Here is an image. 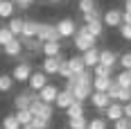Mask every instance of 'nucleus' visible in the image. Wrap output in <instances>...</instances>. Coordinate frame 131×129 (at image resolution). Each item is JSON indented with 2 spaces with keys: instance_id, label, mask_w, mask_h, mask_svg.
Masks as SVG:
<instances>
[{
  "instance_id": "nucleus-37",
  "label": "nucleus",
  "mask_w": 131,
  "mask_h": 129,
  "mask_svg": "<svg viewBox=\"0 0 131 129\" xmlns=\"http://www.w3.org/2000/svg\"><path fill=\"white\" fill-rule=\"evenodd\" d=\"M81 18H84V25H86V23H91V21H102L104 16L100 14V9H95V12H91V14H84Z\"/></svg>"
},
{
  "instance_id": "nucleus-25",
  "label": "nucleus",
  "mask_w": 131,
  "mask_h": 129,
  "mask_svg": "<svg viewBox=\"0 0 131 129\" xmlns=\"http://www.w3.org/2000/svg\"><path fill=\"white\" fill-rule=\"evenodd\" d=\"M113 79H115V84H118L120 88H131V75H129V70H122V73H118Z\"/></svg>"
},
{
  "instance_id": "nucleus-14",
  "label": "nucleus",
  "mask_w": 131,
  "mask_h": 129,
  "mask_svg": "<svg viewBox=\"0 0 131 129\" xmlns=\"http://www.w3.org/2000/svg\"><path fill=\"white\" fill-rule=\"evenodd\" d=\"M39 27H41V23H36V21H25L20 39H36L39 36Z\"/></svg>"
},
{
  "instance_id": "nucleus-15",
  "label": "nucleus",
  "mask_w": 131,
  "mask_h": 129,
  "mask_svg": "<svg viewBox=\"0 0 131 129\" xmlns=\"http://www.w3.org/2000/svg\"><path fill=\"white\" fill-rule=\"evenodd\" d=\"M100 64L106 66V68H113L115 64H120V57L113 50H102V54H100Z\"/></svg>"
},
{
  "instance_id": "nucleus-9",
  "label": "nucleus",
  "mask_w": 131,
  "mask_h": 129,
  "mask_svg": "<svg viewBox=\"0 0 131 129\" xmlns=\"http://www.w3.org/2000/svg\"><path fill=\"white\" fill-rule=\"evenodd\" d=\"M57 106H59V109H63V111H68V109H70V106H72V104H75V95H72V91H59V97H57Z\"/></svg>"
},
{
  "instance_id": "nucleus-8",
  "label": "nucleus",
  "mask_w": 131,
  "mask_h": 129,
  "mask_svg": "<svg viewBox=\"0 0 131 129\" xmlns=\"http://www.w3.org/2000/svg\"><path fill=\"white\" fill-rule=\"evenodd\" d=\"M27 84H29V91H34V93H41V91L48 86V75H45L43 70H41V73H34V75L29 77V82H27Z\"/></svg>"
},
{
  "instance_id": "nucleus-43",
  "label": "nucleus",
  "mask_w": 131,
  "mask_h": 129,
  "mask_svg": "<svg viewBox=\"0 0 131 129\" xmlns=\"http://www.w3.org/2000/svg\"><path fill=\"white\" fill-rule=\"evenodd\" d=\"M118 93H120V86L115 84V79H113V86L108 88V97H111V100L115 102V100H118Z\"/></svg>"
},
{
  "instance_id": "nucleus-19",
  "label": "nucleus",
  "mask_w": 131,
  "mask_h": 129,
  "mask_svg": "<svg viewBox=\"0 0 131 129\" xmlns=\"http://www.w3.org/2000/svg\"><path fill=\"white\" fill-rule=\"evenodd\" d=\"M72 95H75L77 102H86V100H91V95H93V86H75Z\"/></svg>"
},
{
  "instance_id": "nucleus-31",
  "label": "nucleus",
  "mask_w": 131,
  "mask_h": 129,
  "mask_svg": "<svg viewBox=\"0 0 131 129\" xmlns=\"http://www.w3.org/2000/svg\"><path fill=\"white\" fill-rule=\"evenodd\" d=\"M66 113H68V118H81L84 116V102H77V100H75V104H72Z\"/></svg>"
},
{
  "instance_id": "nucleus-22",
  "label": "nucleus",
  "mask_w": 131,
  "mask_h": 129,
  "mask_svg": "<svg viewBox=\"0 0 131 129\" xmlns=\"http://www.w3.org/2000/svg\"><path fill=\"white\" fill-rule=\"evenodd\" d=\"M14 9H16V2H14V0H5V2H0V18H12V16H14Z\"/></svg>"
},
{
  "instance_id": "nucleus-24",
  "label": "nucleus",
  "mask_w": 131,
  "mask_h": 129,
  "mask_svg": "<svg viewBox=\"0 0 131 129\" xmlns=\"http://www.w3.org/2000/svg\"><path fill=\"white\" fill-rule=\"evenodd\" d=\"M23 41V45H25V50H29V52H43V41H39V39H20Z\"/></svg>"
},
{
  "instance_id": "nucleus-5",
  "label": "nucleus",
  "mask_w": 131,
  "mask_h": 129,
  "mask_svg": "<svg viewBox=\"0 0 131 129\" xmlns=\"http://www.w3.org/2000/svg\"><path fill=\"white\" fill-rule=\"evenodd\" d=\"M57 29H59L61 39H72V36L77 34V23H75L72 18H61V21L57 23Z\"/></svg>"
},
{
  "instance_id": "nucleus-2",
  "label": "nucleus",
  "mask_w": 131,
  "mask_h": 129,
  "mask_svg": "<svg viewBox=\"0 0 131 129\" xmlns=\"http://www.w3.org/2000/svg\"><path fill=\"white\" fill-rule=\"evenodd\" d=\"M32 75H34V70H32V64H29L27 59H23L20 64H16V66H14V70H12L14 82H29Z\"/></svg>"
},
{
  "instance_id": "nucleus-3",
  "label": "nucleus",
  "mask_w": 131,
  "mask_h": 129,
  "mask_svg": "<svg viewBox=\"0 0 131 129\" xmlns=\"http://www.w3.org/2000/svg\"><path fill=\"white\" fill-rule=\"evenodd\" d=\"M36 39L43 41V43H48V41H61V34H59L57 25H52V23H41Z\"/></svg>"
},
{
  "instance_id": "nucleus-7",
  "label": "nucleus",
  "mask_w": 131,
  "mask_h": 129,
  "mask_svg": "<svg viewBox=\"0 0 131 129\" xmlns=\"http://www.w3.org/2000/svg\"><path fill=\"white\" fill-rule=\"evenodd\" d=\"M36 95H39V93H34V91H23V93H18V95L14 97V104H16V109H18V111H23V109H29Z\"/></svg>"
},
{
  "instance_id": "nucleus-39",
  "label": "nucleus",
  "mask_w": 131,
  "mask_h": 129,
  "mask_svg": "<svg viewBox=\"0 0 131 129\" xmlns=\"http://www.w3.org/2000/svg\"><path fill=\"white\" fill-rule=\"evenodd\" d=\"M59 75H61L63 79H70V77H72V70H70V64H68V59L61 64V70H59Z\"/></svg>"
},
{
  "instance_id": "nucleus-18",
  "label": "nucleus",
  "mask_w": 131,
  "mask_h": 129,
  "mask_svg": "<svg viewBox=\"0 0 131 129\" xmlns=\"http://www.w3.org/2000/svg\"><path fill=\"white\" fill-rule=\"evenodd\" d=\"M23 48H25V45H23V41H20V39H14L9 45H5V48H2V52H5L7 57H18V54L23 52Z\"/></svg>"
},
{
  "instance_id": "nucleus-41",
  "label": "nucleus",
  "mask_w": 131,
  "mask_h": 129,
  "mask_svg": "<svg viewBox=\"0 0 131 129\" xmlns=\"http://www.w3.org/2000/svg\"><path fill=\"white\" fill-rule=\"evenodd\" d=\"M48 120H43V118H39V116H34V120H32V127L34 129H48Z\"/></svg>"
},
{
  "instance_id": "nucleus-29",
  "label": "nucleus",
  "mask_w": 131,
  "mask_h": 129,
  "mask_svg": "<svg viewBox=\"0 0 131 129\" xmlns=\"http://www.w3.org/2000/svg\"><path fill=\"white\" fill-rule=\"evenodd\" d=\"M2 129H23V127H20V122H18V118H16V113L2 118Z\"/></svg>"
},
{
  "instance_id": "nucleus-26",
  "label": "nucleus",
  "mask_w": 131,
  "mask_h": 129,
  "mask_svg": "<svg viewBox=\"0 0 131 129\" xmlns=\"http://www.w3.org/2000/svg\"><path fill=\"white\" fill-rule=\"evenodd\" d=\"M77 77V86H93V79H95V75H93L91 70L86 68L81 75H75Z\"/></svg>"
},
{
  "instance_id": "nucleus-30",
  "label": "nucleus",
  "mask_w": 131,
  "mask_h": 129,
  "mask_svg": "<svg viewBox=\"0 0 131 129\" xmlns=\"http://www.w3.org/2000/svg\"><path fill=\"white\" fill-rule=\"evenodd\" d=\"M14 88V77L12 75H0V93H9Z\"/></svg>"
},
{
  "instance_id": "nucleus-46",
  "label": "nucleus",
  "mask_w": 131,
  "mask_h": 129,
  "mask_svg": "<svg viewBox=\"0 0 131 129\" xmlns=\"http://www.w3.org/2000/svg\"><path fill=\"white\" fill-rule=\"evenodd\" d=\"M124 116L131 120V102H129V104H124Z\"/></svg>"
},
{
  "instance_id": "nucleus-11",
  "label": "nucleus",
  "mask_w": 131,
  "mask_h": 129,
  "mask_svg": "<svg viewBox=\"0 0 131 129\" xmlns=\"http://www.w3.org/2000/svg\"><path fill=\"white\" fill-rule=\"evenodd\" d=\"M102 21H104V25H108V27H122V12H120V9H108Z\"/></svg>"
},
{
  "instance_id": "nucleus-12",
  "label": "nucleus",
  "mask_w": 131,
  "mask_h": 129,
  "mask_svg": "<svg viewBox=\"0 0 131 129\" xmlns=\"http://www.w3.org/2000/svg\"><path fill=\"white\" fill-rule=\"evenodd\" d=\"M39 97H41L45 104H52V102H57V97H59V88H57L54 84H48V86L39 93Z\"/></svg>"
},
{
  "instance_id": "nucleus-17",
  "label": "nucleus",
  "mask_w": 131,
  "mask_h": 129,
  "mask_svg": "<svg viewBox=\"0 0 131 129\" xmlns=\"http://www.w3.org/2000/svg\"><path fill=\"white\" fill-rule=\"evenodd\" d=\"M100 54H102V50H97V48L84 52L81 57H84V61H86V68H95V66L100 64Z\"/></svg>"
},
{
  "instance_id": "nucleus-45",
  "label": "nucleus",
  "mask_w": 131,
  "mask_h": 129,
  "mask_svg": "<svg viewBox=\"0 0 131 129\" xmlns=\"http://www.w3.org/2000/svg\"><path fill=\"white\" fill-rule=\"evenodd\" d=\"M122 25H131V14L129 12H122Z\"/></svg>"
},
{
  "instance_id": "nucleus-38",
  "label": "nucleus",
  "mask_w": 131,
  "mask_h": 129,
  "mask_svg": "<svg viewBox=\"0 0 131 129\" xmlns=\"http://www.w3.org/2000/svg\"><path fill=\"white\" fill-rule=\"evenodd\" d=\"M120 66H122V70H131V52L120 54Z\"/></svg>"
},
{
  "instance_id": "nucleus-4",
  "label": "nucleus",
  "mask_w": 131,
  "mask_h": 129,
  "mask_svg": "<svg viewBox=\"0 0 131 129\" xmlns=\"http://www.w3.org/2000/svg\"><path fill=\"white\" fill-rule=\"evenodd\" d=\"M63 61H66L63 54H59V57H45V59H43V73H45V75H59Z\"/></svg>"
},
{
  "instance_id": "nucleus-34",
  "label": "nucleus",
  "mask_w": 131,
  "mask_h": 129,
  "mask_svg": "<svg viewBox=\"0 0 131 129\" xmlns=\"http://www.w3.org/2000/svg\"><path fill=\"white\" fill-rule=\"evenodd\" d=\"M93 75H95V77H111V75H113V68H106V66L97 64L93 68Z\"/></svg>"
},
{
  "instance_id": "nucleus-27",
  "label": "nucleus",
  "mask_w": 131,
  "mask_h": 129,
  "mask_svg": "<svg viewBox=\"0 0 131 129\" xmlns=\"http://www.w3.org/2000/svg\"><path fill=\"white\" fill-rule=\"evenodd\" d=\"M16 118H18L20 127H25V125H32V120H34V113H32L29 109H23V111H16Z\"/></svg>"
},
{
  "instance_id": "nucleus-44",
  "label": "nucleus",
  "mask_w": 131,
  "mask_h": 129,
  "mask_svg": "<svg viewBox=\"0 0 131 129\" xmlns=\"http://www.w3.org/2000/svg\"><path fill=\"white\" fill-rule=\"evenodd\" d=\"M14 2H16V7H18V9H29L34 0H14Z\"/></svg>"
},
{
  "instance_id": "nucleus-47",
  "label": "nucleus",
  "mask_w": 131,
  "mask_h": 129,
  "mask_svg": "<svg viewBox=\"0 0 131 129\" xmlns=\"http://www.w3.org/2000/svg\"><path fill=\"white\" fill-rule=\"evenodd\" d=\"M124 12L131 14V0H124Z\"/></svg>"
},
{
  "instance_id": "nucleus-13",
  "label": "nucleus",
  "mask_w": 131,
  "mask_h": 129,
  "mask_svg": "<svg viewBox=\"0 0 131 129\" xmlns=\"http://www.w3.org/2000/svg\"><path fill=\"white\" fill-rule=\"evenodd\" d=\"M68 64H70L72 75H81V73L86 70V61H84L81 54H72V57H68Z\"/></svg>"
},
{
  "instance_id": "nucleus-32",
  "label": "nucleus",
  "mask_w": 131,
  "mask_h": 129,
  "mask_svg": "<svg viewBox=\"0 0 131 129\" xmlns=\"http://www.w3.org/2000/svg\"><path fill=\"white\" fill-rule=\"evenodd\" d=\"M14 39H16V36L12 34V29H9V27H0V45H2V48H5V45H9Z\"/></svg>"
},
{
  "instance_id": "nucleus-16",
  "label": "nucleus",
  "mask_w": 131,
  "mask_h": 129,
  "mask_svg": "<svg viewBox=\"0 0 131 129\" xmlns=\"http://www.w3.org/2000/svg\"><path fill=\"white\" fill-rule=\"evenodd\" d=\"M111 86H113V77H95L93 79V91H97V93H108Z\"/></svg>"
},
{
  "instance_id": "nucleus-42",
  "label": "nucleus",
  "mask_w": 131,
  "mask_h": 129,
  "mask_svg": "<svg viewBox=\"0 0 131 129\" xmlns=\"http://www.w3.org/2000/svg\"><path fill=\"white\" fill-rule=\"evenodd\" d=\"M120 36L124 41H131V25H122L120 27Z\"/></svg>"
},
{
  "instance_id": "nucleus-48",
  "label": "nucleus",
  "mask_w": 131,
  "mask_h": 129,
  "mask_svg": "<svg viewBox=\"0 0 131 129\" xmlns=\"http://www.w3.org/2000/svg\"><path fill=\"white\" fill-rule=\"evenodd\" d=\"M23 129H34V127H32V125H25V127H23Z\"/></svg>"
},
{
  "instance_id": "nucleus-6",
  "label": "nucleus",
  "mask_w": 131,
  "mask_h": 129,
  "mask_svg": "<svg viewBox=\"0 0 131 129\" xmlns=\"http://www.w3.org/2000/svg\"><path fill=\"white\" fill-rule=\"evenodd\" d=\"M91 104L97 109V111H100V113H104V109H108V106L113 104V100L108 97V93H97V91H93Z\"/></svg>"
},
{
  "instance_id": "nucleus-10",
  "label": "nucleus",
  "mask_w": 131,
  "mask_h": 129,
  "mask_svg": "<svg viewBox=\"0 0 131 129\" xmlns=\"http://www.w3.org/2000/svg\"><path fill=\"white\" fill-rule=\"evenodd\" d=\"M104 116L111 120V122H118L120 118H124V104L120 102H113L108 109H104Z\"/></svg>"
},
{
  "instance_id": "nucleus-20",
  "label": "nucleus",
  "mask_w": 131,
  "mask_h": 129,
  "mask_svg": "<svg viewBox=\"0 0 131 129\" xmlns=\"http://www.w3.org/2000/svg\"><path fill=\"white\" fill-rule=\"evenodd\" d=\"M43 54H45V57H59V54H61V43H59V41H48V43L43 45Z\"/></svg>"
},
{
  "instance_id": "nucleus-49",
  "label": "nucleus",
  "mask_w": 131,
  "mask_h": 129,
  "mask_svg": "<svg viewBox=\"0 0 131 129\" xmlns=\"http://www.w3.org/2000/svg\"><path fill=\"white\" fill-rule=\"evenodd\" d=\"M50 2H61V0H50Z\"/></svg>"
},
{
  "instance_id": "nucleus-40",
  "label": "nucleus",
  "mask_w": 131,
  "mask_h": 129,
  "mask_svg": "<svg viewBox=\"0 0 131 129\" xmlns=\"http://www.w3.org/2000/svg\"><path fill=\"white\" fill-rule=\"evenodd\" d=\"M113 129H131V120H129L127 116L120 118L118 122H113Z\"/></svg>"
},
{
  "instance_id": "nucleus-23",
  "label": "nucleus",
  "mask_w": 131,
  "mask_h": 129,
  "mask_svg": "<svg viewBox=\"0 0 131 129\" xmlns=\"http://www.w3.org/2000/svg\"><path fill=\"white\" fill-rule=\"evenodd\" d=\"M86 29L91 32L95 39H100L102 32H104V21H91V23H86Z\"/></svg>"
},
{
  "instance_id": "nucleus-28",
  "label": "nucleus",
  "mask_w": 131,
  "mask_h": 129,
  "mask_svg": "<svg viewBox=\"0 0 131 129\" xmlns=\"http://www.w3.org/2000/svg\"><path fill=\"white\" fill-rule=\"evenodd\" d=\"M68 129H88V120H86V116H81V118H68Z\"/></svg>"
},
{
  "instance_id": "nucleus-50",
  "label": "nucleus",
  "mask_w": 131,
  "mask_h": 129,
  "mask_svg": "<svg viewBox=\"0 0 131 129\" xmlns=\"http://www.w3.org/2000/svg\"><path fill=\"white\" fill-rule=\"evenodd\" d=\"M129 75H131V70H129Z\"/></svg>"
},
{
  "instance_id": "nucleus-21",
  "label": "nucleus",
  "mask_w": 131,
  "mask_h": 129,
  "mask_svg": "<svg viewBox=\"0 0 131 129\" xmlns=\"http://www.w3.org/2000/svg\"><path fill=\"white\" fill-rule=\"evenodd\" d=\"M9 29H12V34L16 39H20V34H23V27H25V21L23 18H9Z\"/></svg>"
},
{
  "instance_id": "nucleus-33",
  "label": "nucleus",
  "mask_w": 131,
  "mask_h": 129,
  "mask_svg": "<svg viewBox=\"0 0 131 129\" xmlns=\"http://www.w3.org/2000/svg\"><path fill=\"white\" fill-rule=\"evenodd\" d=\"M95 9H97V2L95 0H79V12H81V16L95 12Z\"/></svg>"
},
{
  "instance_id": "nucleus-1",
  "label": "nucleus",
  "mask_w": 131,
  "mask_h": 129,
  "mask_svg": "<svg viewBox=\"0 0 131 129\" xmlns=\"http://www.w3.org/2000/svg\"><path fill=\"white\" fill-rule=\"evenodd\" d=\"M95 41H97V39L93 36L88 29H86V25L79 27L77 34L72 36V43H75V48H77L79 52H88V50H93V48H95Z\"/></svg>"
},
{
  "instance_id": "nucleus-35",
  "label": "nucleus",
  "mask_w": 131,
  "mask_h": 129,
  "mask_svg": "<svg viewBox=\"0 0 131 129\" xmlns=\"http://www.w3.org/2000/svg\"><path fill=\"white\" fill-rule=\"evenodd\" d=\"M108 125H106V118L104 116H97V118H93L91 122H88V129H106Z\"/></svg>"
},
{
  "instance_id": "nucleus-36",
  "label": "nucleus",
  "mask_w": 131,
  "mask_h": 129,
  "mask_svg": "<svg viewBox=\"0 0 131 129\" xmlns=\"http://www.w3.org/2000/svg\"><path fill=\"white\" fill-rule=\"evenodd\" d=\"M115 102H120V104H129V102H131V88H120L118 100H115Z\"/></svg>"
}]
</instances>
